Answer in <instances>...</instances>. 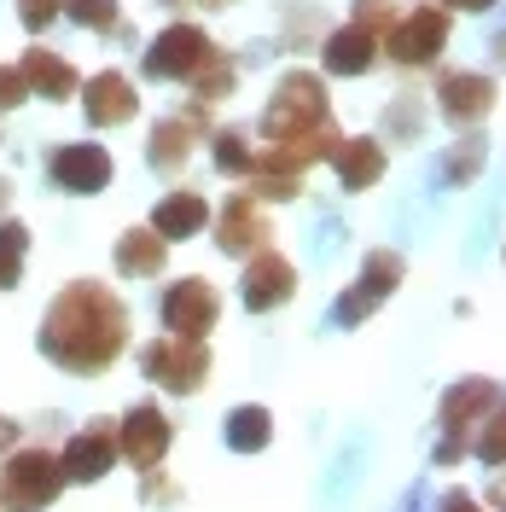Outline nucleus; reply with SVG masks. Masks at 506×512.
Listing matches in <instances>:
<instances>
[{
	"label": "nucleus",
	"mask_w": 506,
	"mask_h": 512,
	"mask_svg": "<svg viewBox=\"0 0 506 512\" xmlns=\"http://www.w3.org/2000/svg\"><path fill=\"white\" fill-rule=\"evenodd\" d=\"M338 175H344V187L349 192H361V187H373L384 175V152H379V140H344L338 152Z\"/></svg>",
	"instance_id": "nucleus-20"
},
{
	"label": "nucleus",
	"mask_w": 506,
	"mask_h": 512,
	"mask_svg": "<svg viewBox=\"0 0 506 512\" xmlns=\"http://www.w3.org/2000/svg\"><path fill=\"white\" fill-rule=\"evenodd\" d=\"M222 315V297L210 280H181V286H169L163 297V326H169V338H204L210 326Z\"/></svg>",
	"instance_id": "nucleus-6"
},
{
	"label": "nucleus",
	"mask_w": 506,
	"mask_h": 512,
	"mask_svg": "<svg viewBox=\"0 0 506 512\" xmlns=\"http://www.w3.org/2000/svg\"><path fill=\"white\" fill-rule=\"evenodd\" d=\"M268 437H274L268 408H233V414H227V443H233V448L256 454V448H268Z\"/></svg>",
	"instance_id": "nucleus-22"
},
{
	"label": "nucleus",
	"mask_w": 506,
	"mask_h": 512,
	"mask_svg": "<svg viewBox=\"0 0 506 512\" xmlns=\"http://www.w3.org/2000/svg\"><path fill=\"white\" fill-rule=\"evenodd\" d=\"M396 280H402V256H396V251L367 256V274H361V280H355V291L338 303V320H361L373 303H384V297L396 291Z\"/></svg>",
	"instance_id": "nucleus-13"
},
{
	"label": "nucleus",
	"mask_w": 506,
	"mask_h": 512,
	"mask_svg": "<svg viewBox=\"0 0 506 512\" xmlns=\"http://www.w3.org/2000/svg\"><path fill=\"white\" fill-rule=\"evenodd\" d=\"M373 59H379V35L361 30V24H349L326 41V70L332 76H361V70H373Z\"/></svg>",
	"instance_id": "nucleus-15"
},
{
	"label": "nucleus",
	"mask_w": 506,
	"mask_h": 512,
	"mask_svg": "<svg viewBox=\"0 0 506 512\" xmlns=\"http://www.w3.org/2000/svg\"><path fill=\"white\" fill-rule=\"evenodd\" d=\"M187 82H192V94H198V99H227V88H233V64H227L222 53H210Z\"/></svg>",
	"instance_id": "nucleus-25"
},
{
	"label": "nucleus",
	"mask_w": 506,
	"mask_h": 512,
	"mask_svg": "<svg viewBox=\"0 0 506 512\" xmlns=\"http://www.w3.org/2000/svg\"><path fill=\"white\" fill-rule=\"evenodd\" d=\"M24 251H30V227L24 222H0V286H18V274H24Z\"/></svg>",
	"instance_id": "nucleus-23"
},
{
	"label": "nucleus",
	"mask_w": 506,
	"mask_h": 512,
	"mask_svg": "<svg viewBox=\"0 0 506 512\" xmlns=\"http://www.w3.org/2000/svg\"><path fill=\"white\" fill-rule=\"evenodd\" d=\"M163 262H169V239H158L152 227H134L117 239V268H123L128 280H146V274H163Z\"/></svg>",
	"instance_id": "nucleus-18"
},
{
	"label": "nucleus",
	"mask_w": 506,
	"mask_h": 512,
	"mask_svg": "<svg viewBox=\"0 0 506 512\" xmlns=\"http://www.w3.org/2000/svg\"><path fill=\"white\" fill-rule=\"evenodd\" d=\"M111 460H117V425L111 419H94V425H82L70 443H64L59 466L70 483H99L111 472Z\"/></svg>",
	"instance_id": "nucleus-7"
},
{
	"label": "nucleus",
	"mask_w": 506,
	"mask_h": 512,
	"mask_svg": "<svg viewBox=\"0 0 506 512\" xmlns=\"http://www.w3.org/2000/svg\"><path fill=\"white\" fill-rule=\"evenodd\" d=\"M146 373L163 390H181L187 396L210 373V350H204V338H158V344H146Z\"/></svg>",
	"instance_id": "nucleus-4"
},
{
	"label": "nucleus",
	"mask_w": 506,
	"mask_h": 512,
	"mask_svg": "<svg viewBox=\"0 0 506 512\" xmlns=\"http://www.w3.org/2000/svg\"><path fill=\"white\" fill-rule=\"evenodd\" d=\"M82 111H88V123H94V128L128 123V117L140 111V99H134V82H128L123 70H99L94 82L82 88Z\"/></svg>",
	"instance_id": "nucleus-12"
},
{
	"label": "nucleus",
	"mask_w": 506,
	"mask_h": 512,
	"mask_svg": "<svg viewBox=\"0 0 506 512\" xmlns=\"http://www.w3.org/2000/svg\"><path fill=\"white\" fill-rule=\"evenodd\" d=\"M443 6H460V12H489L495 0H443Z\"/></svg>",
	"instance_id": "nucleus-33"
},
{
	"label": "nucleus",
	"mask_w": 506,
	"mask_h": 512,
	"mask_svg": "<svg viewBox=\"0 0 506 512\" xmlns=\"http://www.w3.org/2000/svg\"><path fill=\"white\" fill-rule=\"evenodd\" d=\"M64 466L53 448H18L6 466H0V512H41L59 501L64 489Z\"/></svg>",
	"instance_id": "nucleus-2"
},
{
	"label": "nucleus",
	"mask_w": 506,
	"mask_h": 512,
	"mask_svg": "<svg viewBox=\"0 0 506 512\" xmlns=\"http://www.w3.org/2000/svg\"><path fill=\"white\" fill-rule=\"evenodd\" d=\"M477 169H483V146H466L460 158L448 163V175H454V181H460V175H477Z\"/></svg>",
	"instance_id": "nucleus-31"
},
{
	"label": "nucleus",
	"mask_w": 506,
	"mask_h": 512,
	"mask_svg": "<svg viewBox=\"0 0 506 512\" xmlns=\"http://www.w3.org/2000/svg\"><path fill=\"white\" fill-rule=\"evenodd\" d=\"M216 239H222L227 256H256L268 239H274V227H268V216H262V198H251V192H233L222 210V227H216Z\"/></svg>",
	"instance_id": "nucleus-9"
},
{
	"label": "nucleus",
	"mask_w": 506,
	"mask_h": 512,
	"mask_svg": "<svg viewBox=\"0 0 506 512\" xmlns=\"http://www.w3.org/2000/svg\"><path fill=\"white\" fill-rule=\"evenodd\" d=\"M437 99H443V111L454 123H477L495 105V82L489 76H448L443 88H437Z\"/></svg>",
	"instance_id": "nucleus-16"
},
{
	"label": "nucleus",
	"mask_w": 506,
	"mask_h": 512,
	"mask_svg": "<svg viewBox=\"0 0 506 512\" xmlns=\"http://www.w3.org/2000/svg\"><path fill=\"white\" fill-rule=\"evenodd\" d=\"M6 198H12V181H0V210H6Z\"/></svg>",
	"instance_id": "nucleus-34"
},
{
	"label": "nucleus",
	"mask_w": 506,
	"mask_h": 512,
	"mask_svg": "<svg viewBox=\"0 0 506 512\" xmlns=\"http://www.w3.org/2000/svg\"><path fill=\"white\" fill-rule=\"evenodd\" d=\"M128 344V309L117 303V291L76 280L53 297V309L41 320V355L59 361L64 373H105Z\"/></svg>",
	"instance_id": "nucleus-1"
},
{
	"label": "nucleus",
	"mask_w": 506,
	"mask_h": 512,
	"mask_svg": "<svg viewBox=\"0 0 506 512\" xmlns=\"http://www.w3.org/2000/svg\"><path fill=\"white\" fill-rule=\"evenodd\" d=\"M64 12H70L82 30H117V24H123L117 0H64Z\"/></svg>",
	"instance_id": "nucleus-26"
},
{
	"label": "nucleus",
	"mask_w": 506,
	"mask_h": 512,
	"mask_svg": "<svg viewBox=\"0 0 506 512\" xmlns=\"http://www.w3.org/2000/svg\"><path fill=\"white\" fill-rule=\"evenodd\" d=\"M443 41H448V12L443 6H419V12L396 18L384 30V53L396 64H431L443 53Z\"/></svg>",
	"instance_id": "nucleus-3"
},
{
	"label": "nucleus",
	"mask_w": 506,
	"mask_h": 512,
	"mask_svg": "<svg viewBox=\"0 0 506 512\" xmlns=\"http://www.w3.org/2000/svg\"><path fill=\"white\" fill-rule=\"evenodd\" d=\"M12 443H18V425H12V419L0 414V454H6V448H12Z\"/></svg>",
	"instance_id": "nucleus-32"
},
{
	"label": "nucleus",
	"mask_w": 506,
	"mask_h": 512,
	"mask_svg": "<svg viewBox=\"0 0 506 512\" xmlns=\"http://www.w3.org/2000/svg\"><path fill=\"white\" fill-rule=\"evenodd\" d=\"M210 53H216V47H210V35L204 30H192V24H169V30L152 41V53H146V76H158V82H187Z\"/></svg>",
	"instance_id": "nucleus-5"
},
{
	"label": "nucleus",
	"mask_w": 506,
	"mask_h": 512,
	"mask_svg": "<svg viewBox=\"0 0 506 512\" xmlns=\"http://www.w3.org/2000/svg\"><path fill=\"white\" fill-rule=\"evenodd\" d=\"M18 76H24V88L41 99H70L76 94V70L59 59V53H47V47H30L24 64H18Z\"/></svg>",
	"instance_id": "nucleus-14"
},
{
	"label": "nucleus",
	"mask_w": 506,
	"mask_h": 512,
	"mask_svg": "<svg viewBox=\"0 0 506 512\" xmlns=\"http://www.w3.org/2000/svg\"><path fill=\"white\" fill-rule=\"evenodd\" d=\"M24 99H30V88H24V76H18V70H6V64H0V111H18V105H24Z\"/></svg>",
	"instance_id": "nucleus-30"
},
{
	"label": "nucleus",
	"mask_w": 506,
	"mask_h": 512,
	"mask_svg": "<svg viewBox=\"0 0 506 512\" xmlns=\"http://www.w3.org/2000/svg\"><path fill=\"white\" fill-rule=\"evenodd\" d=\"M355 24L384 35L390 24H396V0H361V6H355Z\"/></svg>",
	"instance_id": "nucleus-27"
},
{
	"label": "nucleus",
	"mask_w": 506,
	"mask_h": 512,
	"mask_svg": "<svg viewBox=\"0 0 506 512\" xmlns=\"http://www.w3.org/2000/svg\"><path fill=\"white\" fill-rule=\"evenodd\" d=\"M169 419H163V408H152V402H140V408H128V419L117 425V454H128L140 472H158V460L169 454Z\"/></svg>",
	"instance_id": "nucleus-8"
},
{
	"label": "nucleus",
	"mask_w": 506,
	"mask_h": 512,
	"mask_svg": "<svg viewBox=\"0 0 506 512\" xmlns=\"http://www.w3.org/2000/svg\"><path fill=\"white\" fill-rule=\"evenodd\" d=\"M216 169H222V175H251L256 169V152L239 128H222V134H216Z\"/></svg>",
	"instance_id": "nucleus-24"
},
{
	"label": "nucleus",
	"mask_w": 506,
	"mask_h": 512,
	"mask_svg": "<svg viewBox=\"0 0 506 512\" xmlns=\"http://www.w3.org/2000/svg\"><path fill=\"white\" fill-rule=\"evenodd\" d=\"M291 291H297V268L280 251H256L245 268V309H256V315L280 309V303H291Z\"/></svg>",
	"instance_id": "nucleus-11"
},
{
	"label": "nucleus",
	"mask_w": 506,
	"mask_h": 512,
	"mask_svg": "<svg viewBox=\"0 0 506 512\" xmlns=\"http://www.w3.org/2000/svg\"><path fill=\"white\" fill-rule=\"evenodd\" d=\"M495 396H501V390H495V384H489V379L454 384V390H448V396H443V425H448V431H460L466 419H477V414H483V408H495Z\"/></svg>",
	"instance_id": "nucleus-21"
},
{
	"label": "nucleus",
	"mask_w": 506,
	"mask_h": 512,
	"mask_svg": "<svg viewBox=\"0 0 506 512\" xmlns=\"http://www.w3.org/2000/svg\"><path fill=\"white\" fill-rule=\"evenodd\" d=\"M47 175H53L64 192H99L111 181V152H105V146H88V140L59 146V152L47 158Z\"/></svg>",
	"instance_id": "nucleus-10"
},
{
	"label": "nucleus",
	"mask_w": 506,
	"mask_h": 512,
	"mask_svg": "<svg viewBox=\"0 0 506 512\" xmlns=\"http://www.w3.org/2000/svg\"><path fill=\"white\" fill-rule=\"evenodd\" d=\"M198 128H204V111H181V117L158 123L152 128V163H158V169H175V163L187 158V146H192Z\"/></svg>",
	"instance_id": "nucleus-19"
},
{
	"label": "nucleus",
	"mask_w": 506,
	"mask_h": 512,
	"mask_svg": "<svg viewBox=\"0 0 506 512\" xmlns=\"http://www.w3.org/2000/svg\"><path fill=\"white\" fill-rule=\"evenodd\" d=\"M59 12H64V0H18V24L24 30H47Z\"/></svg>",
	"instance_id": "nucleus-28"
},
{
	"label": "nucleus",
	"mask_w": 506,
	"mask_h": 512,
	"mask_svg": "<svg viewBox=\"0 0 506 512\" xmlns=\"http://www.w3.org/2000/svg\"><path fill=\"white\" fill-rule=\"evenodd\" d=\"M477 454H483L489 466H501V460H506V408H501L495 419H489V431L477 437Z\"/></svg>",
	"instance_id": "nucleus-29"
},
{
	"label": "nucleus",
	"mask_w": 506,
	"mask_h": 512,
	"mask_svg": "<svg viewBox=\"0 0 506 512\" xmlns=\"http://www.w3.org/2000/svg\"><path fill=\"white\" fill-rule=\"evenodd\" d=\"M204 6H222V0H204Z\"/></svg>",
	"instance_id": "nucleus-35"
},
{
	"label": "nucleus",
	"mask_w": 506,
	"mask_h": 512,
	"mask_svg": "<svg viewBox=\"0 0 506 512\" xmlns=\"http://www.w3.org/2000/svg\"><path fill=\"white\" fill-rule=\"evenodd\" d=\"M204 222H210L204 192H169L158 204V216H152V233H158V239H192Z\"/></svg>",
	"instance_id": "nucleus-17"
}]
</instances>
